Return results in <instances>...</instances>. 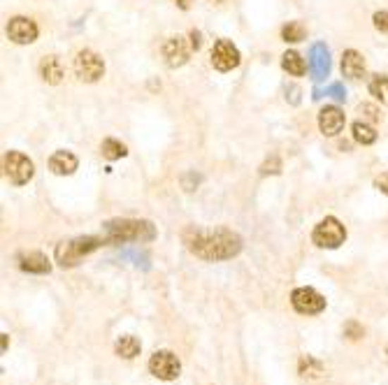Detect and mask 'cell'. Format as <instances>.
Listing matches in <instances>:
<instances>
[{
	"label": "cell",
	"instance_id": "12",
	"mask_svg": "<svg viewBox=\"0 0 388 385\" xmlns=\"http://www.w3.org/2000/svg\"><path fill=\"white\" fill-rule=\"evenodd\" d=\"M344 123H346L344 111L335 105H326L319 111V128L326 138H335V135L344 128Z\"/></svg>",
	"mask_w": 388,
	"mask_h": 385
},
{
	"label": "cell",
	"instance_id": "14",
	"mask_svg": "<svg viewBox=\"0 0 388 385\" xmlns=\"http://www.w3.org/2000/svg\"><path fill=\"white\" fill-rule=\"evenodd\" d=\"M310 70L314 79H323L330 70V61H328V49L323 44H314L310 51Z\"/></svg>",
	"mask_w": 388,
	"mask_h": 385
},
{
	"label": "cell",
	"instance_id": "25",
	"mask_svg": "<svg viewBox=\"0 0 388 385\" xmlns=\"http://www.w3.org/2000/svg\"><path fill=\"white\" fill-rule=\"evenodd\" d=\"M363 334H365L363 332V325H358L356 320H349V323L344 325V336H349V339L356 341V339H360Z\"/></svg>",
	"mask_w": 388,
	"mask_h": 385
},
{
	"label": "cell",
	"instance_id": "23",
	"mask_svg": "<svg viewBox=\"0 0 388 385\" xmlns=\"http://www.w3.org/2000/svg\"><path fill=\"white\" fill-rule=\"evenodd\" d=\"M100 154L102 158H107V160H119V158H123L128 151H126V147L121 142H116V140H105L102 142V147H100Z\"/></svg>",
	"mask_w": 388,
	"mask_h": 385
},
{
	"label": "cell",
	"instance_id": "6",
	"mask_svg": "<svg viewBox=\"0 0 388 385\" xmlns=\"http://www.w3.org/2000/svg\"><path fill=\"white\" fill-rule=\"evenodd\" d=\"M75 72L82 82L93 84L105 75V63H102V59L96 51L84 49V51H79L77 59H75Z\"/></svg>",
	"mask_w": 388,
	"mask_h": 385
},
{
	"label": "cell",
	"instance_id": "31",
	"mask_svg": "<svg viewBox=\"0 0 388 385\" xmlns=\"http://www.w3.org/2000/svg\"><path fill=\"white\" fill-rule=\"evenodd\" d=\"M191 47H193V51L200 49V33H198V30H193L191 33Z\"/></svg>",
	"mask_w": 388,
	"mask_h": 385
},
{
	"label": "cell",
	"instance_id": "20",
	"mask_svg": "<svg viewBox=\"0 0 388 385\" xmlns=\"http://www.w3.org/2000/svg\"><path fill=\"white\" fill-rule=\"evenodd\" d=\"M351 135H353L356 142L363 144V147H368V144H375L377 142V130L368 121H356L351 126Z\"/></svg>",
	"mask_w": 388,
	"mask_h": 385
},
{
	"label": "cell",
	"instance_id": "29",
	"mask_svg": "<svg viewBox=\"0 0 388 385\" xmlns=\"http://www.w3.org/2000/svg\"><path fill=\"white\" fill-rule=\"evenodd\" d=\"M375 188H379V190L384 192V195H388V172L377 176V179H375Z\"/></svg>",
	"mask_w": 388,
	"mask_h": 385
},
{
	"label": "cell",
	"instance_id": "24",
	"mask_svg": "<svg viewBox=\"0 0 388 385\" xmlns=\"http://www.w3.org/2000/svg\"><path fill=\"white\" fill-rule=\"evenodd\" d=\"M281 37H284V42H303L307 37V30L300 21H291L289 26H284Z\"/></svg>",
	"mask_w": 388,
	"mask_h": 385
},
{
	"label": "cell",
	"instance_id": "19",
	"mask_svg": "<svg viewBox=\"0 0 388 385\" xmlns=\"http://www.w3.org/2000/svg\"><path fill=\"white\" fill-rule=\"evenodd\" d=\"M140 341L135 339V336H131V334H123V336H119L116 343H114V350H116V355H121L126 360H133L135 355H140Z\"/></svg>",
	"mask_w": 388,
	"mask_h": 385
},
{
	"label": "cell",
	"instance_id": "3",
	"mask_svg": "<svg viewBox=\"0 0 388 385\" xmlns=\"http://www.w3.org/2000/svg\"><path fill=\"white\" fill-rule=\"evenodd\" d=\"M102 244H107L105 237H77L70 239V242H61L56 246V262L61 267H75L84 255L93 253Z\"/></svg>",
	"mask_w": 388,
	"mask_h": 385
},
{
	"label": "cell",
	"instance_id": "2",
	"mask_svg": "<svg viewBox=\"0 0 388 385\" xmlns=\"http://www.w3.org/2000/svg\"><path fill=\"white\" fill-rule=\"evenodd\" d=\"M102 237L107 244H123V242H149L156 237V230L149 221H131L119 219L109 221L102 228Z\"/></svg>",
	"mask_w": 388,
	"mask_h": 385
},
{
	"label": "cell",
	"instance_id": "26",
	"mask_svg": "<svg viewBox=\"0 0 388 385\" xmlns=\"http://www.w3.org/2000/svg\"><path fill=\"white\" fill-rule=\"evenodd\" d=\"M358 111L363 116H365V121H382V111H379L377 107H372V105H360Z\"/></svg>",
	"mask_w": 388,
	"mask_h": 385
},
{
	"label": "cell",
	"instance_id": "21",
	"mask_svg": "<svg viewBox=\"0 0 388 385\" xmlns=\"http://www.w3.org/2000/svg\"><path fill=\"white\" fill-rule=\"evenodd\" d=\"M370 95L379 100L382 105H388V77L386 75H375L370 82Z\"/></svg>",
	"mask_w": 388,
	"mask_h": 385
},
{
	"label": "cell",
	"instance_id": "13",
	"mask_svg": "<svg viewBox=\"0 0 388 385\" xmlns=\"http://www.w3.org/2000/svg\"><path fill=\"white\" fill-rule=\"evenodd\" d=\"M19 267L28 274H49L51 271V262L44 253L30 251V253H21L19 255Z\"/></svg>",
	"mask_w": 388,
	"mask_h": 385
},
{
	"label": "cell",
	"instance_id": "4",
	"mask_svg": "<svg viewBox=\"0 0 388 385\" xmlns=\"http://www.w3.org/2000/svg\"><path fill=\"white\" fill-rule=\"evenodd\" d=\"M346 239V230L335 216H326L312 232V242L319 248H337Z\"/></svg>",
	"mask_w": 388,
	"mask_h": 385
},
{
	"label": "cell",
	"instance_id": "11",
	"mask_svg": "<svg viewBox=\"0 0 388 385\" xmlns=\"http://www.w3.org/2000/svg\"><path fill=\"white\" fill-rule=\"evenodd\" d=\"M37 26L33 19L28 17H14L7 23V37L12 39L14 44H30L37 39Z\"/></svg>",
	"mask_w": 388,
	"mask_h": 385
},
{
	"label": "cell",
	"instance_id": "9",
	"mask_svg": "<svg viewBox=\"0 0 388 385\" xmlns=\"http://www.w3.org/2000/svg\"><path fill=\"white\" fill-rule=\"evenodd\" d=\"M212 66L219 72H231L240 66V51L231 39H219L212 47Z\"/></svg>",
	"mask_w": 388,
	"mask_h": 385
},
{
	"label": "cell",
	"instance_id": "10",
	"mask_svg": "<svg viewBox=\"0 0 388 385\" xmlns=\"http://www.w3.org/2000/svg\"><path fill=\"white\" fill-rule=\"evenodd\" d=\"M191 51H193L191 42H186V39L181 35L168 37V39H165V44H163V59H165V63H168L170 68L184 66V63L191 59Z\"/></svg>",
	"mask_w": 388,
	"mask_h": 385
},
{
	"label": "cell",
	"instance_id": "1",
	"mask_svg": "<svg viewBox=\"0 0 388 385\" xmlns=\"http://www.w3.org/2000/svg\"><path fill=\"white\" fill-rule=\"evenodd\" d=\"M184 244L188 251L195 253L202 260H228L242 251V239L233 230H214L202 232L188 228L184 232Z\"/></svg>",
	"mask_w": 388,
	"mask_h": 385
},
{
	"label": "cell",
	"instance_id": "5",
	"mask_svg": "<svg viewBox=\"0 0 388 385\" xmlns=\"http://www.w3.org/2000/svg\"><path fill=\"white\" fill-rule=\"evenodd\" d=\"M33 160L28 156L19 154V151H7L5 154V174L7 179H10L14 186H23V183H28L33 179Z\"/></svg>",
	"mask_w": 388,
	"mask_h": 385
},
{
	"label": "cell",
	"instance_id": "17",
	"mask_svg": "<svg viewBox=\"0 0 388 385\" xmlns=\"http://www.w3.org/2000/svg\"><path fill=\"white\" fill-rule=\"evenodd\" d=\"M40 77L44 79L47 84H59L63 79V66L59 61V56H44L42 63H40Z\"/></svg>",
	"mask_w": 388,
	"mask_h": 385
},
{
	"label": "cell",
	"instance_id": "28",
	"mask_svg": "<svg viewBox=\"0 0 388 385\" xmlns=\"http://www.w3.org/2000/svg\"><path fill=\"white\" fill-rule=\"evenodd\" d=\"M375 28L382 30V33H388V12H377L375 14Z\"/></svg>",
	"mask_w": 388,
	"mask_h": 385
},
{
	"label": "cell",
	"instance_id": "18",
	"mask_svg": "<svg viewBox=\"0 0 388 385\" xmlns=\"http://www.w3.org/2000/svg\"><path fill=\"white\" fill-rule=\"evenodd\" d=\"M281 68L286 70L289 75H293V77H303L307 72V63H305V59L298 51H286L281 56Z\"/></svg>",
	"mask_w": 388,
	"mask_h": 385
},
{
	"label": "cell",
	"instance_id": "27",
	"mask_svg": "<svg viewBox=\"0 0 388 385\" xmlns=\"http://www.w3.org/2000/svg\"><path fill=\"white\" fill-rule=\"evenodd\" d=\"M281 172V163H279V158L272 156L270 160H265L263 167H260V174H279Z\"/></svg>",
	"mask_w": 388,
	"mask_h": 385
},
{
	"label": "cell",
	"instance_id": "7",
	"mask_svg": "<svg viewBox=\"0 0 388 385\" xmlns=\"http://www.w3.org/2000/svg\"><path fill=\"white\" fill-rule=\"evenodd\" d=\"M291 304L298 314L314 316L326 309V298L316 293L314 288H296V291L291 293Z\"/></svg>",
	"mask_w": 388,
	"mask_h": 385
},
{
	"label": "cell",
	"instance_id": "22",
	"mask_svg": "<svg viewBox=\"0 0 388 385\" xmlns=\"http://www.w3.org/2000/svg\"><path fill=\"white\" fill-rule=\"evenodd\" d=\"M321 374H323V365L319 360H314L312 355L300 358V376H305V379H319Z\"/></svg>",
	"mask_w": 388,
	"mask_h": 385
},
{
	"label": "cell",
	"instance_id": "32",
	"mask_svg": "<svg viewBox=\"0 0 388 385\" xmlns=\"http://www.w3.org/2000/svg\"><path fill=\"white\" fill-rule=\"evenodd\" d=\"M175 3L181 7V10H188V7H191L193 5V0H175Z\"/></svg>",
	"mask_w": 388,
	"mask_h": 385
},
{
	"label": "cell",
	"instance_id": "16",
	"mask_svg": "<svg viewBox=\"0 0 388 385\" xmlns=\"http://www.w3.org/2000/svg\"><path fill=\"white\" fill-rule=\"evenodd\" d=\"M77 156L70 154V151H56L51 158H49V170L54 174H73L77 170Z\"/></svg>",
	"mask_w": 388,
	"mask_h": 385
},
{
	"label": "cell",
	"instance_id": "30",
	"mask_svg": "<svg viewBox=\"0 0 388 385\" xmlns=\"http://www.w3.org/2000/svg\"><path fill=\"white\" fill-rule=\"evenodd\" d=\"M330 93H332V95H335V98H337V100H344V95H346V93H344V88H342V86H339V84H335V86H330Z\"/></svg>",
	"mask_w": 388,
	"mask_h": 385
},
{
	"label": "cell",
	"instance_id": "15",
	"mask_svg": "<svg viewBox=\"0 0 388 385\" xmlns=\"http://www.w3.org/2000/svg\"><path fill=\"white\" fill-rule=\"evenodd\" d=\"M342 72H344V77H349V79H360L365 75V59H363V54H358L356 49L344 51Z\"/></svg>",
	"mask_w": 388,
	"mask_h": 385
},
{
	"label": "cell",
	"instance_id": "8",
	"mask_svg": "<svg viewBox=\"0 0 388 385\" xmlns=\"http://www.w3.org/2000/svg\"><path fill=\"white\" fill-rule=\"evenodd\" d=\"M149 372L161 381H175L181 372V362L175 353L170 350H156L149 360Z\"/></svg>",
	"mask_w": 388,
	"mask_h": 385
}]
</instances>
